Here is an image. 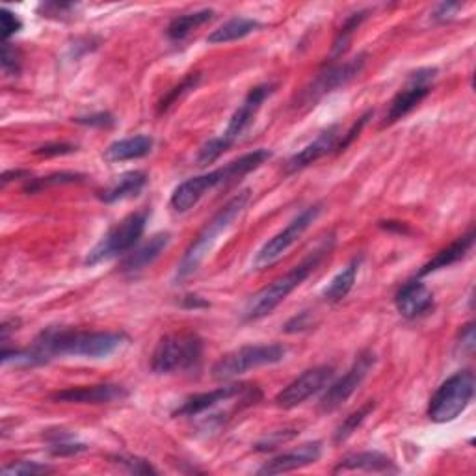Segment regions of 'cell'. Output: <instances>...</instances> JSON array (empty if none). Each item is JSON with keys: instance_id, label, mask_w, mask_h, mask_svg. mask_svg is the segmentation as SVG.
<instances>
[{"instance_id": "cell-1", "label": "cell", "mask_w": 476, "mask_h": 476, "mask_svg": "<svg viewBox=\"0 0 476 476\" xmlns=\"http://www.w3.org/2000/svg\"><path fill=\"white\" fill-rule=\"evenodd\" d=\"M125 342L127 335L119 332H78L54 326L39 333L30 349H27V356L30 366L43 365L58 356L104 359L118 352Z\"/></svg>"}, {"instance_id": "cell-2", "label": "cell", "mask_w": 476, "mask_h": 476, "mask_svg": "<svg viewBox=\"0 0 476 476\" xmlns=\"http://www.w3.org/2000/svg\"><path fill=\"white\" fill-rule=\"evenodd\" d=\"M267 160H270V153L267 149H255L251 153L242 155L241 159H236L218 169L209 171L205 176L190 177L185 183H181L171 193L169 205L176 212H186L190 209L196 207L200 200L209 193L210 190L234 183L238 179H242L248 173L257 169L259 166H263Z\"/></svg>"}, {"instance_id": "cell-3", "label": "cell", "mask_w": 476, "mask_h": 476, "mask_svg": "<svg viewBox=\"0 0 476 476\" xmlns=\"http://www.w3.org/2000/svg\"><path fill=\"white\" fill-rule=\"evenodd\" d=\"M332 246H333V241L330 238V242H324V246L315 250L308 259H304V261H301L298 267H294L291 272L274 279L268 287L261 289L255 296H251L242 311V320L255 322L259 318H265L267 315H270L281 304V301H285L315 272V268L320 265L322 259L330 253Z\"/></svg>"}, {"instance_id": "cell-4", "label": "cell", "mask_w": 476, "mask_h": 476, "mask_svg": "<svg viewBox=\"0 0 476 476\" xmlns=\"http://www.w3.org/2000/svg\"><path fill=\"white\" fill-rule=\"evenodd\" d=\"M248 201H250V192L244 190L241 193H236L233 200H229L218 212L212 216V220L207 222V226L196 236V241H193L185 251V257L181 259V263L176 272L177 281H185L186 277L198 272L200 265L205 261V257L210 253L214 244L218 242V236L233 226V222L246 209Z\"/></svg>"}, {"instance_id": "cell-5", "label": "cell", "mask_w": 476, "mask_h": 476, "mask_svg": "<svg viewBox=\"0 0 476 476\" xmlns=\"http://www.w3.org/2000/svg\"><path fill=\"white\" fill-rule=\"evenodd\" d=\"M203 357V341L196 333H171L159 341L151 357L155 374H173L196 369Z\"/></svg>"}, {"instance_id": "cell-6", "label": "cell", "mask_w": 476, "mask_h": 476, "mask_svg": "<svg viewBox=\"0 0 476 476\" xmlns=\"http://www.w3.org/2000/svg\"><path fill=\"white\" fill-rule=\"evenodd\" d=\"M285 356H287V349L283 344H277V342L242 346V349L229 352L216 361L212 366V376L216 380L227 382V380L242 376L250 371L261 369V366L277 365L285 359Z\"/></svg>"}, {"instance_id": "cell-7", "label": "cell", "mask_w": 476, "mask_h": 476, "mask_svg": "<svg viewBox=\"0 0 476 476\" xmlns=\"http://www.w3.org/2000/svg\"><path fill=\"white\" fill-rule=\"evenodd\" d=\"M147 210H138L128 214L119 224H116L108 231L101 241L86 255V265L95 267L104 261H111L119 255L131 251L142 238L147 224Z\"/></svg>"}, {"instance_id": "cell-8", "label": "cell", "mask_w": 476, "mask_h": 476, "mask_svg": "<svg viewBox=\"0 0 476 476\" xmlns=\"http://www.w3.org/2000/svg\"><path fill=\"white\" fill-rule=\"evenodd\" d=\"M474 374L471 371H462L445 380L434 397L430 398L428 417L434 423H450L458 419L474 397Z\"/></svg>"}, {"instance_id": "cell-9", "label": "cell", "mask_w": 476, "mask_h": 476, "mask_svg": "<svg viewBox=\"0 0 476 476\" xmlns=\"http://www.w3.org/2000/svg\"><path fill=\"white\" fill-rule=\"evenodd\" d=\"M322 205H311L301 210L296 218H292L285 229H281L277 234H274L270 241L259 250L253 257V268L265 270L275 265L281 257H283L304 234L320 216Z\"/></svg>"}, {"instance_id": "cell-10", "label": "cell", "mask_w": 476, "mask_h": 476, "mask_svg": "<svg viewBox=\"0 0 476 476\" xmlns=\"http://www.w3.org/2000/svg\"><path fill=\"white\" fill-rule=\"evenodd\" d=\"M365 63H366V54H357L349 62L335 63V66H330L320 71L308 88L300 94L296 106H311L322 97H326L328 94L344 88L346 84L354 80L363 71Z\"/></svg>"}, {"instance_id": "cell-11", "label": "cell", "mask_w": 476, "mask_h": 476, "mask_svg": "<svg viewBox=\"0 0 476 476\" xmlns=\"http://www.w3.org/2000/svg\"><path fill=\"white\" fill-rule=\"evenodd\" d=\"M436 77H438L436 68H424V70L411 73L407 78V84L393 97V101L389 103L382 127L400 121L402 118H406L411 111H414V108H417L430 95L431 84H434Z\"/></svg>"}, {"instance_id": "cell-12", "label": "cell", "mask_w": 476, "mask_h": 476, "mask_svg": "<svg viewBox=\"0 0 476 476\" xmlns=\"http://www.w3.org/2000/svg\"><path fill=\"white\" fill-rule=\"evenodd\" d=\"M374 363H376V356L373 350L361 352L357 359L354 361V365L349 369V373H346L342 378H339L335 383H332L328 387V391L324 393L320 400V411H324V414H332V411L339 409L357 391V387L363 383L366 376H369Z\"/></svg>"}, {"instance_id": "cell-13", "label": "cell", "mask_w": 476, "mask_h": 476, "mask_svg": "<svg viewBox=\"0 0 476 476\" xmlns=\"http://www.w3.org/2000/svg\"><path fill=\"white\" fill-rule=\"evenodd\" d=\"M335 373L332 366L320 365L313 366V369L306 371L301 376H298L294 382H291L283 391L275 397V404L283 409H292L300 404H304L313 395L320 393L322 389H326L330 382L333 380Z\"/></svg>"}, {"instance_id": "cell-14", "label": "cell", "mask_w": 476, "mask_h": 476, "mask_svg": "<svg viewBox=\"0 0 476 476\" xmlns=\"http://www.w3.org/2000/svg\"><path fill=\"white\" fill-rule=\"evenodd\" d=\"M275 86L274 84H259L255 88L250 90L242 104L236 108L234 114L229 119V125L226 128V133L220 136L227 147H231L236 140H241L242 135L248 131L250 125L253 123L257 112L261 111L263 103L274 94Z\"/></svg>"}, {"instance_id": "cell-15", "label": "cell", "mask_w": 476, "mask_h": 476, "mask_svg": "<svg viewBox=\"0 0 476 476\" xmlns=\"http://www.w3.org/2000/svg\"><path fill=\"white\" fill-rule=\"evenodd\" d=\"M128 393L123 385L99 383V385H80L68 387L51 395L53 402L62 404H111L114 400L127 398Z\"/></svg>"}, {"instance_id": "cell-16", "label": "cell", "mask_w": 476, "mask_h": 476, "mask_svg": "<svg viewBox=\"0 0 476 476\" xmlns=\"http://www.w3.org/2000/svg\"><path fill=\"white\" fill-rule=\"evenodd\" d=\"M395 306L404 318H421L434 309V292L421 281H407L397 292Z\"/></svg>"}, {"instance_id": "cell-17", "label": "cell", "mask_w": 476, "mask_h": 476, "mask_svg": "<svg viewBox=\"0 0 476 476\" xmlns=\"http://www.w3.org/2000/svg\"><path fill=\"white\" fill-rule=\"evenodd\" d=\"M246 391L244 385H224V387H218L214 389V391H209V393H200V395H193L190 398H186L173 415L176 417H198L201 414H205V411L220 406L222 402H227L238 395H242Z\"/></svg>"}, {"instance_id": "cell-18", "label": "cell", "mask_w": 476, "mask_h": 476, "mask_svg": "<svg viewBox=\"0 0 476 476\" xmlns=\"http://www.w3.org/2000/svg\"><path fill=\"white\" fill-rule=\"evenodd\" d=\"M320 454H322V443L318 441L306 443L292 452L281 454V456L267 462L261 469H259V474H281V472H291L296 469H304L318 462Z\"/></svg>"}, {"instance_id": "cell-19", "label": "cell", "mask_w": 476, "mask_h": 476, "mask_svg": "<svg viewBox=\"0 0 476 476\" xmlns=\"http://www.w3.org/2000/svg\"><path fill=\"white\" fill-rule=\"evenodd\" d=\"M337 138H339V125H332L328 131H324L318 135L316 140L308 144L304 149H300L296 155H292L287 162V171L296 173L300 169H306L322 157H326L332 149L337 147Z\"/></svg>"}, {"instance_id": "cell-20", "label": "cell", "mask_w": 476, "mask_h": 476, "mask_svg": "<svg viewBox=\"0 0 476 476\" xmlns=\"http://www.w3.org/2000/svg\"><path fill=\"white\" fill-rule=\"evenodd\" d=\"M169 242H171V234L168 231L151 236V241L147 244H144L142 248H138L133 253H128V257L121 265V272H125L128 275H135V274L145 270L147 267H151L157 261V259L162 255V251L169 246Z\"/></svg>"}, {"instance_id": "cell-21", "label": "cell", "mask_w": 476, "mask_h": 476, "mask_svg": "<svg viewBox=\"0 0 476 476\" xmlns=\"http://www.w3.org/2000/svg\"><path fill=\"white\" fill-rule=\"evenodd\" d=\"M356 471H365V472H397L395 462L385 456L382 452H357L350 454L344 460L337 464L333 469L335 474L339 472H356Z\"/></svg>"}, {"instance_id": "cell-22", "label": "cell", "mask_w": 476, "mask_h": 476, "mask_svg": "<svg viewBox=\"0 0 476 476\" xmlns=\"http://www.w3.org/2000/svg\"><path fill=\"white\" fill-rule=\"evenodd\" d=\"M155 140L147 135H136L131 138H123L104 149V159L108 162H125L147 157L153 149Z\"/></svg>"}, {"instance_id": "cell-23", "label": "cell", "mask_w": 476, "mask_h": 476, "mask_svg": "<svg viewBox=\"0 0 476 476\" xmlns=\"http://www.w3.org/2000/svg\"><path fill=\"white\" fill-rule=\"evenodd\" d=\"M472 244H474V229H469V233H465L464 236H460L458 241H454L450 246H447L434 259H431L430 263H426L421 268L419 275H428L431 272H438V270L447 268L450 265H456L458 261H462V259L471 251Z\"/></svg>"}, {"instance_id": "cell-24", "label": "cell", "mask_w": 476, "mask_h": 476, "mask_svg": "<svg viewBox=\"0 0 476 476\" xmlns=\"http://www.w3.org/2000/svg\"><path fill=\"white\" fill-rule=\"evenodd\" d=\"M145 183H147V176H145L144 171H128V173H123V176L118 177V181L111 188H106L101 193V201H104V203H116V201L136 198L138 193L144 190Z\"/></svg>"}, {"instance_id": "cell-25", "label": "cell", "mask_w": 476, "mask_h": 476, "mask_svg": "<svg viewBox=\"0 0 476 476\" xmlns=\"http://www.w3.org/2000/svg\"><path fill=\"white\" fill-rule=\"evenodd\" d=\"M259 29H261V25H259V21H255V19L233 17V19L227 21V23H224L222 27L212 30L209 34V37H207V43H210V45H222V43L242 39V37L253 34Z\"/></svg>"}, {"instance_id": "cell-26", "label": "cell", "mask_w": 476, "mask_h": 476, "mask_svg": "<svg viewBox=\"0 0 476 476\" xmlns=\"http://www.w3.org/2000/svg\"><path fill=\"white\" fill-rule=\"evenodd\" d=\"M359 259H354V261L344 267L332 281L326 285V289L322 291V298L326 301H332V304H335V301H341L342 298L349 296V292L352 291L356 279H357V272H359Z\"/></svg>"}, {"instance_id": "cell-27", "label": "cell", "mask_w": 476, "mask_h": 476, "mask_svg": "<svg viewBox=\"0 0 476 476\" xmlns=\"http://www.w3.org/2000/svg\"><path fill=\"white\" fill-rule=\"evenodd\" d=\"M214 15L212 10H200L193 13H185L176 17L168 27V37L173 41H183L192 34V30H196L198 27L205 25L207 21H210Z\"/></svg>"}, {"instance_id": "cell-28", "label": "cell", "mask_w": 476, "mask_h": 476, "mask_svg": "<svg viewBox=\"0 0 476 476\" xmlns=\"http://www.w3.org/2000/svg\"><path fill=\"white\" fill-rule=\"evenodd\" d=\"M369 17V10H361L357 13H352L349 19L344 21V25L341 27L337 37H335V43H333V58H339L346 49H349V43L354 36V32L361 27L363 21Z\"/></svg>"}, {"instance_id": "cell-29", "label": "cell", "mask_w": 476, "mask_h": 476, "mask_svg": "<svg viewBox=\"0 0 476 476\" xmlns=\"http://www.w3.org/2000/svg\"><path fill=\"white\" fill-rule=\"evenodd\" d=\"M373 409H374V402L369 400L365 406H361L357 411H354L352 415L346 417L335 431V443H344L346 439H349L354 431L363 424V421L366 419V415H369Z\"/></svg>"}, {"instance_id": "cell-30", "label": "cell", "mask_w": 476, "mask_h": 476, "mask_svg": "<svg viewBox=\"0 0 476 476\" xmlns=\"http://www.w3.org/2000/svg\"><path fill=\"white\" fill-rule=\"evenodd\" d=\"M84 177L78 176V173H54V176L49 177H41V179H30L29 185L25 186L27 193H34L39 192L43 188H49V186H58V185H73V183H82Z\"/></svg>"}, {"instance_id": "cell-31", "label": "cell", "mask_w": 476, "mask_h": 476, "mask_svg": "<svg viewBox=\"0 0 476 476\" xmlns=\"http://www.w3.org/2000/svg\"><path fill=\"white\" fill-rule=\"evenodd\" d=\"M200 78H201L200 73H190L179 86H176V88H173V90L160 101V104H159V112H160V114L166 112L171 104H176L183 95H186L190 90L196 88L198 82H200Z\"/></svg>"}, {"instance_id": "cell-32", "label": "cell", "mask_w": 476, "mask_h": 476, "mask_svg": "<svg viewBox=\"0 0 476 476\" xmlns=\"http://www.w3.org/2000/svg\"><path fill=\"white\" fill-rule=\"evenodd\" d=\"M53 467L49 465H43V464H37V462H15V464H10L3 469V474L4 476H32V474H47L51 472Z\"/></svg>"}, {"instance_id": "cell-33", "label": "cell", "mask_w": 476, "mask_h": 476, "mask_svg": "<svg viewBox=\"0 0 476 476\" xmlns=\"http://www.w3.org/2000/svg\"><path fill=\"white\" fill-rule=\"evenodd\" d=\"M3 70L10 75H17L21 70V54L10 41H4L3 45Z\"/></svg>"}, {"instance_id": "cell-34", "label": "cell", "mask_w": 476, "mask_h": 476, "mask_svg": "<svg viewBox=\"0 0 476 476\" xmlns=\"http://www.w3.org/2000/svg\"><path fill=\"white\" fill-rule=\"evenodd\" d=\"M0 21H3V36H4V41H8V37H12L13 34H17L21 29H23V21H21L8 8L0 10Z\"/></svg>"}, {"instance_id": "cell-35", "label": "cell", "mask_w": 476, "mask_h": 476, "mask_svg": "<svg viewBox=\"0 0 476 476\" xmlns=\"http://www.w3.org/2000/svg\"><path fill=\"white\" fill-rule=\"evenodd\" d=\"M118 464L125 467L128 472H135V474H157V471L151 467L149 462L140 460V458H119Z\"/></svg>"}, {"instance_id": "cell-36", "label": "cell", "mask_w": 476, "mask_h": 476, "mask_svg": "<svg viewBox=\"0 0 476 476\" xmlns=\"http://www.w3.org/2000/svg\"><path fill=\"white\" fill-rule=\"evenodd\" d=\"M371 116H373V112H371V111L366 112L365 116H361V118H359V119L354 123V127L350 128V131L346 133V136L341 140V144H337V147H335V149H337V151H344L346 147H349V145H350V144H352V142H354V140L359 136L361 128L366 125V121H369V118H371Z\"/></svg>"}, {"instance_id": "cell-37", "label": "cell", "mask_w": 476, "mask_h": 476, "mask_svg": "<svg viewBox=\"0 0 476 476\" xmlns=\"http://www.w3.org/2000/svg\"><path fill=\"white\" fill-rule=\"evenodd\" d=\"M75 145L71 144H49V145H43L39 149H36L34 153L39 157H58V155H68L73 153Z\"/></svg>"}, {"instance_id": "cell-38", "label": "cell", "mask_w": 476, "mask_h": 476, "mask_svg": "<svg viewBox=\"0 0 476 476\" xmlns=\"http://www.w3.org/2000/svg\"><path fill=\"white\" fill-rule=\"evenodd\" d=\"M80 125H88V127H111L114 125V118L111 114H95L88 118H77L75 119Z\"/></svg>"}, {"instance_id": "cell-39", "label": "cell", "mask_w": 476, "mask_h": 476, "mask_svg": "<svg viewBox=\"0 0 476 476\" xmlns=\"http://www.w3.org/2000/svg\"><path fill=\"white\" fill-rule=\"evenodd\" d=\"M84 450H86L84 445H75V443H66V441H60L51 447V452L54 454V456H70V454H78Z\"/></svg>"}, {"instance_id": "cell-40", "label": "cell", "mask_w": 476, "mask_h": 476, "mask_svg": "<svg viewBox=\"0 0 476 476\" xmlns=\"http://www.w3.org/2000/svg\"><path fill=\"white\" fill-rule=\"evenodd\" d=\"M460 346H462V352L472 354V350H474V326L472 324H467V326L462 330Z\"/></svg>"}, {"instance_id": "cell-41", "label": "cell", "mask_w": 476, "mask_h": 476, "mask_svg": "<svg viewBox=\"0 0 476 476\" xmlns=\"http://www.w3.org/2000/svg\"><path fill=\"white\" fill-rule=\"evenodd\" d=\"M460 8H462L460 3H443V4H439V6L436 8V12H434V19H438V21H447V19H450L454 13H456Z\"/></svg>"}, {"instance_id": "cell-42", "label": "cell", "mask_w": 476, "mask_h": 476, "mask_svg": "<svg viewBox=\"0 0 476 476\" xmlns=\"http://www.w3.org/2000/svg\"><path fill=\"white\" fill-rule=\"evenodd\" d=\"M75 10L73 4H41L39 12H43V15L53 17V15H63V13H71Z\"/></svg>"}, {"instance_id": "cell-43", "label": "cell", "mask_w": 476, "mask_h": 476, "mask_svg": "<svg viewBox=\"0 0 476 476\" xmlns=\"http://www.w3.org/2000/svg\"><path fill=\"white\" fill-rule=\"evenodd\" d=\"M209 304L205 300H201L200 296H186L185 298V308H193V309H198V308H207Z\"/></svg>"}]
</instances>
